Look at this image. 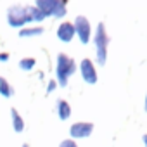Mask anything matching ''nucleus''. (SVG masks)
Returning a JSON list of instances; mask_svg holds the SVG:
<instances>
[{"label":"nucleus","mask_w":147,"mask_h":147,"mask_svg":"<svg viewBox=\"0 0 147 147\" xmlns=\"http://www.w3.org/2000/svg\"><path fill=\"white\" fill-rule=\"evenodd\" d=\"M75 36H76V33H75V26H73L71 21H64L57 26V38L62 43H69Z\"/></svg>","instance_id":"obj_7"},{"label":"nucleus","mask_w":147,"mask_h":147,"mask_svg":"<svg viewBox=\"0 0 147 147\" xmlns=\"http://www.w3.org/2000/svg\"><path fill=\"white\" fill-rule=\"evenodd\" d=\"M55 113H57L59 119L66 121V119H69V118H71V106H69L66 100L59 99V100L55 102Z\"/></svg>","instance_id":"obj_9"},{"label":"nucleus","mask_w":147,"mask_h":147,"mask_svg":"<svg viewBox=\"0 0 147 147\" xmlns=\"http://www.w3.org/2000/svg\"><path fill=\"white\" fill-rule=\"evenodd\" d=\"M78 71H80V75H82V78H83L85 83H88V85H95L97 83L99 76H97V69H95L94 61L83 59L80 62V66H78Z\"/></svg>","instance_id":"obj_5"},{"label":"nucleus","mask_w":147,"mask_h":147,"mask_svg":"<svg viewBox=\"0 0 147 147\" xmlns=\"http://www.w3.org/2000/svg\"><path fill=\"white\" fill-rule=\"evenodd\" d=\"M28 14H30V19H31V23L35 21V23H42L43 19H47L49 16L47 14H43L40 9H36L35 5H28Z\"/></svg>","instance_id":"obj_13"},{"label":"nucleus","mask_w":147,"mask_h":147,"mask_svg":"<svg viewBox=\"0 0 147 147\" xmlns=\"http://www.w3.org/2000/svg\"><path fill=\"white\" fill-rule=\"evenodd\" d=\"M59 147H78V144L75 140H71V138H66V140H62L59 144Z\"/></svg>","instance_id":"obj_16"},{"label":"nucleus","mask_w":147,"mask_h":147,"mask_svg":"<svg viewBox=\"0 0 147 147\" xmlns=\"http://www.w3.org/2000/svg\"><path fill=\"white\" fill-rule=\"evenodd\" d=\"M76 62L73 57H69L67 54H57V61H55V76H57V85L59 87H66L69 76H73L76 73Z\"/></svg>","instance_id":"obj_1"},{"label":"nucleus","mask_w":147,"mask_h":147,"mask_svg":"<svg viewBox=\"0 0 147 147\" xmlns=\"http://www.w3.org/2000/svg\"><path fill=\"white\" fill-rule=\"evenodd\" d=\"M142 142H144V145H145V147H147V133H145V135H144V137H142Z\"/></svg>","instance_id":"obj_19"},{"label":"nucleus","mask_w":147,"mask_h":147,"mask_svg":"<svg viewBox=\"0 0 147 147\" xmlns=\"http://www.w3.org/2000/svg\"><path fill=\"white\" fill-rule=\"evenodd\" d=\"M11 119H12V130L16 133H23L24 131V119L21 118V114L18 113L16 107L11 109Z\"/></svg>","instance_id":"obj_10"},{"label":"nucleus","mask_w":147,"mask_h":147,"mask_svg":"<svg viewBox=\"0 0 147 147\" xmlns=\"http://www.w3.org/2000/svg\"><path fill=\"white\" fill-rule=\"evenodd\" d=\"M21 147H30V144H23V145H21Z\"/></svg>","instance_id":"obj_21"},{"label":"nucleus","mask_w":147,"mask_h":147,"mask_svg":"<svg viewBox=\"0 0 147 147\" xmlns=\"http://www.w3.org/2000/svg\"><path fill=\"white\" fill-rule=\"evenodd\" d=\"M0 95H2L4 99H11L14 95V88L11 87V83L4 76H0Z\"/></svg>","instance_id":"obj_12"},{"label":"nucleus","mask_w":147,"mask_h":147,"mask_svg":"<svg viewBox=\"0 0 147 147\" xmlns=\"http://www.w3.org/2000/svg\"><path fill=\"white\" fill-rule=\"evenodd\" d=\"M144 109H145V113H147V94H145V102H144Z\"/></svg>","instance_id":"obj_20"},{"label":"nucleus","mask_w":147,"mask_h":147,"mask_svg":"<svg viewBox=\"0 0 147 147\" xmlns=\"http://www.w3.org/2000/svg\"><path fill=\"white\" fill-rule=\"evenodd\" d=\"M94 45H95V62L99 66H104L107 62V47H109V36L104 23H99L95 28Z\"/></svg>","instance_id":"obj_2"},{"label":"nucleus","mask_w":147,"mask_h":147,"mask_svg":"<svg viewBox=\"0 0 147 147\" xmlns=\"http://www.w3.org/2000/svg\"><path fill=\"white\" fill-rule=\"evenodd\" d=\"M43 33L42 26H33V28H21L19 30V36L21 38H31V36H40Z\"/></svg>","instance_id":"obj_11"},{"label":"nucleus","mask_w":147,"mask_h":147,"mask_svg":"<svg viewBox=\"0 0 147 147\" xmlns=\"http://www.w3.org/2000/svg\"><path fill=\"white\" fill-rule=\"evenodd\" d=\"M73 26H75L76 36L80 38V42L83 45H87L92 40V26H90V21L85 16H76V19L73 21Z\"/></svg>","instance_id":"obj_4"},{"label":"nucleus","mask_w":147,"mask_h":147,"mask_svg":"<svg viewBox=\"0 0 147 147\" xmlns=\"http://www.w3.org/2000/svg\"><path fill=\"white\" fill-rule=\"evenodd\" d=\"M57 2H59V0H36L35 7L40 9V11H42L43 14H47L49 18H52V12H54V9L57 7Z\"/></svg>","instance_id":"obj_8"},{"label":"nucleus","mask_w":147,"mask_h":147,"mask_svg":"<svg viewBox=\"0 0 147 147\" xmlns=\"http://www.w3.org/2000/svg\"><path fill=\"white\" fill-rule=\"evenodd\" d=\"M35 66H36V61L33 57H24V59L19 61V69L21 71H33Z\"/></svg>","instance_id":"obj_14"},{"label":"nucleus","mask_w":147,"mask_h":147,"mask_svg":"<svg viewBox=\"0 0 147 147\" xmlns=\"http://www.w3.org/2000/svg\"><path fill=\"white\" fill-rule=\"evenodd\" d=\"M66 14H67L66 2H64V0H59V2H57V7H55L54 12H52V18H59V19H62Z\"/></svg>","instance_id":"obj_15"},{"label":"nucleus","mask_w":147,"mask_h":147,"mask_svg":"<svg viewBox=\"0 0 147 147\" xmlns=\"http://www.w3.org/2000/svg\"><path fill=\"white\" fill-rule=\"evenodd\" d=\"M9 61V54L7 52H0V62H7Z\"/></svg>","instance_id":"obj_18"},{"label":"nucleus","mask_w":147,"mask_h":147,"mask_svg":"<svg viewBox=\"0 0 147 147\" xmlns=\"http://www.w3.org/2000/svg\"><path fill=\"white\" fill-rule=\"evenodd\" d=\"M94 133V123L90 121H78L69 126V137L71 140L75 138H88Z\"/></svg>","instance_id":"obj_6"},{"label":"nucleus","mask_w":147,"mask_h":147,"mask_svg":"<svg viewBox=\"0 0 147 147\" xmlns=\"http://www.w3.org/2000/svg\"><path fill=\"white\" fill-rule=\"evenodd\" d=\"M7 23L12 28H23L24 24L31 23L30 14H28V5H21V4L11 5L7 9Z\"/></svg>","instance_id":"obj_3"},{"label":"nucleus","mask_w":147,"mask_h":147,"mask_svg":"<svg viewBox=\"0 0 147 147\" xmlns=\"http://www.w3.org/2000/svg\"><path fill=\"white\" fill-rule=\"evenodd\" d=\"M55 88H57V82H55V80H50L49 85H47V94H52Z\"/></svg>","instance_id":"obj_17"}]
</instances>
